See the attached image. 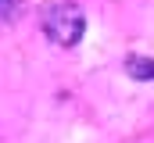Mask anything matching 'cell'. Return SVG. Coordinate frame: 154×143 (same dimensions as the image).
I'll use <instances>...</instances> for the list:
<instances>
[{"mask_svg":"<svg viewBox=\"0 0 154 143\" xmlns=\"http://www.w3.org/2000/svg\"><path fill=\"white\" fill-rule=\"evenodd\" d=\"M43 32L57 47H75L86 32V14L75 0H54L43 11Z\"/></svg>","mask_w":154,"mask_h":143,"instance_id":"obj_1","label":"cell"},{"mask_svg":"<svg viewBox=\"0 0 154 143\" xmlns=\"http://www.w3.org/2000/svg\"><path fill=\"white\" fill-rule=\"evenodd\" d=\"M22 14V0H0V22H14Z\"/></svg>","mask_w":154,"mask_h":143,"instance_id":"obj_3","label":"cell"},{"mask_svg":"<svg viewBox=\"0 0 154 143\" xmlns=\"http://www.w3.org/2000/svg\"><path fill=\"white\" fill-rule=\"evenodd\" d=\"M125 75L136 79V82H151V79H154V57L129 54V57H125Z\"/></svg>","mask_w":154,"mask_h":143,"instance_id":"obj_2","label":"cell"}]
</instances>
